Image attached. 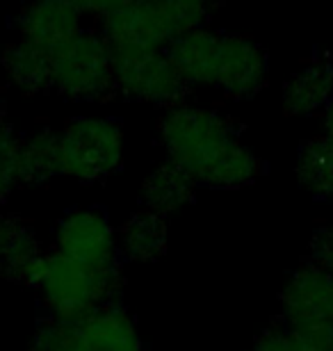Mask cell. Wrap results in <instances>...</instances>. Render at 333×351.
Wrapping results in <instances>:
<instances>
[{
    "label": "cell",
    "mask_w": 333,
    "mask_h": 351,
    "mask_svg": "<svg viewBox=\"0 0 333 351\" xmlns=\"http://www.w3.org/2000/svg\"><path fill=\"white\" fill-rule=\"evenodd\" d=\"M53 89L76 103H96L115 94L110 46L103 34L82 30L53 53Z\"/></svg>",
    "instance_id": "6"
},
{
    "label": "cell",
    "mask_w": 333,
    "mask_h": 351,
    "mask_svg": "<svg viewBox=\"0 0 333 351\" xmlns=\"http://www.w3.org/2000/svg\"><path fill=\"white\" fill-rule=\"evenodd\" d=\"M80 19V3L51 0V3H37L21 10L12 19V25L21 32V39L55 53L82 32Z\"/></svg>",
    "instance_id": "10"
},
{
    "label": "cell",
    "mask_w": 333,
    "mask_h": 351,
    "mask_svg": "<svg viewBox=\"0 0 333 351\" xmlns=\"http://www.w3.org/2000/svg\"><path fill=\"white\" fill-rule=\"evenodd\" d=\"M82 14H94L110 44L167 48L190 30L203 27L210 7L196 0H103L80 3Z\"/></svg>",
    "instance_id": "2"
},
{
    "label": "cell",
    "mask_w": 333,
    "mask_h": 351,
    "mask_svg": "<svg viewBox=\"0 0 333 351\" xmlns=\"http://www.w3.org/2000/svg\"><path fill=\"white\" fill-rule=\"evenodd\" d=\"M25 285L37 290L44 315L62 322H80L96 308L115 304L122 290V280L98 276L58 251L41 256Z\"/></svg>",
    "instance_id": "3"
},
{
    "label": "cell",
    "mask_w": 333,
    "mask_h": 351,
    "mask_svg": "<svg viewBox=\"0 0 333 351\" xmlns=\"http://www.w3.org/2000/svg\"><path fill=\"white\" fill-rule=\"evenodd\" d=\"M333 101V55H313L283 87V110L290 117H308Z\"/></svg>",
    "instance_id": "12"
},
{
    "label": "cell",
    "mask_w": 333,
    "mask_h": 351,
    "mask_svg": "<svg viewBox=\"0 0 333 351\" xmlns=\"http://www.w3.org/2000/svg\"><path fill=\"white\" fill-rule=\"evenodd\" d=\"M281 322L333 326V276L320 267L303 263L281 292Z\"/></svg>",
    "instance_id": "9"
},
{
    "label": "cell",
    "mask_w": 333,
    "mask_h": 351,
    "mask_svg": "<svg viewBox=\"0 0 333 351\" xmlns=\"http://www.w3.org/2000/svg\"><path fill=\"white\" fill-rule=\"evenodd\" d=\"M299 187L320 201H333V139L329 135L303 139L295 165Z\"/></svg>",
    "instance_id": "18"
},
{
    "label": "cell",
    "mask_w": 333,
    "mask_h": 351,
    "mask_svg": "<svg viewBox=\"0 0 333 351\" xmlns=\"http://www.w3.org/2000/svg\"><path fill=\"white\" fill-rule=\"evenodd\" d=\"M65 176L101 182L122 169L124 125L117 117H76L60 132Z\"/></svg>",
    "instance_id": "5"
},
{
    "label": "cell",
    "mask_w": 333,
    "mask_h": 351,
    "mask_svg": "<svg viewBox=\"0 0 333 351\" xmlns=\"http://www.w3.org/2000/svg\"><path fill=\"white\" fill-rule=\"evenodd\" d=\"M160 139L169 162L181 167L196 185L238 189L265 173V162L240 142L238 128L212 110L176 105L162 117Z\"/></svg>",
    "instance_id": "1"
},
{
    "label": "cell",
    "mask_w": 333,
    "mask_h": 351,
    "mask_svg": "<svg viewBox=\"0 0 333 351\" xmlns=\"http://www.w3.org/2000/svg\"><path fill=\"white\" fill-rule=\"evenodd\" d=\"M269 62L265 48L236 32H217L203 87H215L224 96L246 101L267 85Z\"/></svg>",
    "instance_id": "8"
},
{
    "label": "cell",
    "mask_w": 333,
    "mask_h": 351,
    "mask_svg": "<svg viewBox=\"0 0 333 351\" xmlns=\"http://www.w3.org/2000/svg\"><path fill=\"white\" fill-rule=\"evenodd\" d=\"M76 351H146L130 313L115 301L76 322Z\"/></svg>",
    "instance_id": "11"
},
{
    "label": "cell",
    "mask_w": 333,
    "mask_h": 351,
    "mask_svg": "<svg viewBox=\"0 0 333 351\" xmlns=\"http://www.w3.org/2000/svg\"><path fill=\"white\" fill-rule=\"evenodd\" d=\"M3 69L7 78L25 94H44L53 89V53L32 41L21 39L7 46L3 53Z\"/></svg>",
    "instance_id": "16"
},
{
    "label": "cell",
    "mask_w": 333,
    "mask_h": 351,
    "mask_svg": "<svg viewBox=\"0 0 333 351\" xmlns=\"http://www.w3.org/2000/svg\"><path fill=\"white\" fill-rule=\"evenodd\" d=\"M21 146L23 137L10 123L0 125V203H5L14 187L21 185Z\"/></svg>",
    "instance_id": "19"
},
{
    "label": "cell",
    "mask_w": 333,
    "mask_h": 351,
    "mask_svg": "<svg viewBox=\"0 0 333 351\" xmlns=\"http://www.w3.org/2000/svg\"><path fill=\"white\" fill-rule=\"evenodd\" d=\"M21 182L23 185H44V182L65 176V160H62V139L60 132L51 125L37 128L27 135L21 146Z\"/></svg>",
    "instance_id": "17"
},
{
    "label": "cell",
    "mask_w": 333,
    "mask_h": 351,
    "mask_svg": "<svg viewBox=\"0 0 333 351\" xmlns=\"http://www.w3.org/2000/svg\"><path fill=\"white\" fill-rule=\"evenodd\" d=\"M44 251L34 228L19 215H0V276L14 283H27Z\"/></svg>",
    "instance_id": "13"
},
{
    "label": "cell",
    "mask_w": 333,
    "mask_h": 351,
    "mask_svg": "<svg viewBox=\"0 0 333 351\" xmlns=\"http://www.w3.org/2000/svg\"><path fill=\"white\" fill-rule=\"evenodd\" d=\"M194 187L196 182L181 167L167 160L144 178L139 199L146 210L167 219L169 215L179 213L194 199Z\"/></svg>",
    "instance_id": "15"
},
{
    "label": "cell",
    "mask_w": 333,
    "mask_h": 351,
    "mask_svg": "<svg viewBox=\"0 0 333 351\" xmlns=\"http://www.w3.org/2000/svg\"><path fill=\"white\" fill-rule=\"evenodd\" d=\"M324 128H327L324 135H329L333 139V101L329 103V108L324 110Z\"/></svg>",
    "instance_id": "24"
},
{
    "label": "cell",
    "mask_w": 333,
    "mask_h": 351,
    "mask_svg": "<svg viewBox=\"0 0 333 351\" xmlns=\"http://www.w3.org/2000/svg\"><path fill=\"white\" fill-rule=\"evenodd\" d=\"M5 108H7V105H5V98L0 96V125L7 123V121H5V112H7V110H5Z\"/></svg>",
    "instance_id": "25"
},
{
    "label": "cell",
    "mask_w": 333,
    "mask_h": 351,
    "mask_svg": "<svg viewBox=\"0 0 333 351\" xmlns=\"http://www.w3.org/2000/svg\"><path fill=\"white\" fill-rule=\"evenodd\" d=\"M30 351H76V322L53 319L41 313Z\"/></svg>",
    "instance_id": "20"
},
{
    "label": "cell",
    "mask_w": 333,
    "mask_h": 351,
    "mask_svg": "<svg viewBox=\"0 0 333 351\" xmlns=\"http://www.w3.org/2000/svg\"><path fill=\"white\" fill-rule=\"evenodd\" d=\"M251 351H295V347L288 338L286 328L281 324H276L272 328H265V331L253 340Z\"/></svg>",
    "instance_id": "23"
},
{
    "label": "cell",
    "mask_w": 333,
    "mask_h": 351,
    "mask_svg": "<svg viewBox=\"0 0 333 351\" xmlns=\"http://www.w3.org/2000/svg\"><path fill=\"white\" fill-rule=\"evenodd\" d=\"M279 324L286 328L295 351H333V326L329 324Z\"/></svg>",
    "instance_id": "21"
},
{
    "label": "cell",
    "mask_w": 333,
    "mask_h": 351,
    "mask_svg": "<svg viewBox=\"0 0 333 351\" xmlns=\"http://www.w3.org/2000/svg\"><path fill=\"white\" fill-rule=\"evenodd\" d=\"M108 46L115 89L124 98L169 110L183 105L192 87L185 82L165 48L110 44V41Z\"/></svg>",
    "instance_id": "4"
},
{
    "label": "cell",
    "mask_w": 333,
    "mask_h": 351,
    "mask_svg": "<svg viewBox=\"0 0 333 351\" xmlns=\"http://www.w3.org/2000/svg\"><path fill=\"white\" fill-rule=\"evenodd\" d=\"M55 251L98 276L122 280L117 233L101 206L67 210L55 230Z\"/></svg>",
    "instance_id": "7"
},
{
    "label": "cell",
    "mask_w": 333,
    "mask_h": 351,
    "mask_svg": "<svg viewBox=\"0 0 333 351\" xmlns=\"http://www.w3.org/2000/svg\"><path fill=\"white\" fill-rule=\"evenodd\" d=\"M306 263L320 267V269L333 276V223H327V226L317 228L313 233Z\"/></svg>",
    "instance_id": "22"
},
{
    "label": "cell",
    "mask_w": 333,
    "mask_h": 351,
    "mask_svg": "<svg viewBox=\"0 0 333 351\" xmlns=\"http://www.w3.org/2000/svg\"><path fill=\"white\" fill-rule=\"evenodd\" d=\"M122 263H153L167 249V219L151 210H137L117 233Z\"/></svg>",
    "instance_id": "14"
}]
</instances>
